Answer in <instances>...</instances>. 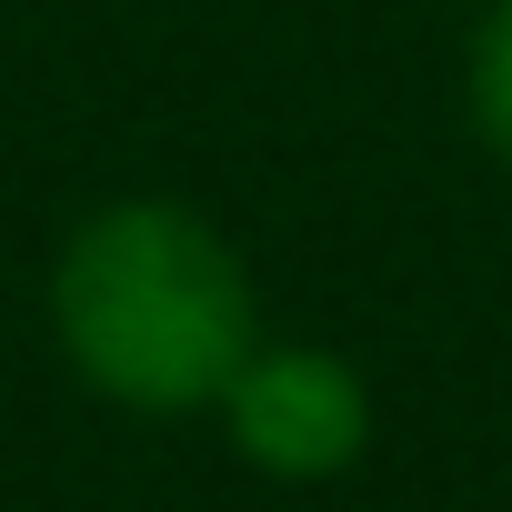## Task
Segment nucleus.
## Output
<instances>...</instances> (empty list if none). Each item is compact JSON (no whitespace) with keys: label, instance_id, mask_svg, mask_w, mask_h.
Returning <instances> with one entry per match:
<instances>
[{"label":"nucleus","instance_id":"f257e3e1","mask_svg":"<svg viewBox=\"0 0 512 512\" xmlns=\"http://www.w3.org/2000/svg\"><path fill=\"white\" fill-rule=\"evenodd\" d=\"M51 342L61 362L141 422H191L221 402L241 352L262 342L241 241L181 201H101L51 251Z\"/></svg>","mask_w":512,"mask_h":512},{"label":"nucleus","instance_id":"f03ea898","mask_svg":"<svg viewBox=\"0 0 512 512\" xmlns=\"http://www.w3.org/2000/svg\"><path fill=\"white\" fill-rule=\"evenodd\" d=\"M211 422L231 432V452L262 472V482H342L372 452V382L332 342L262 332V342L241 352V372L221 382Z\"/></svg>","mask_w":512,"mask_h":512},{"label":"nucleus","instance_id":"7ed1b4c3","mask_svg":"<svg viewBox=\"0 0 512 512\" xmlns=\"http://www.w3.org/2000/svg\"><path fill=\"white\" fill-rule=\"evenodd\" d=\"M462 121H472V141L512 171V0H492V11L472 21V51H462Z\"/></svg>","mask_w":512,"mask_h":512}]
</instances>
